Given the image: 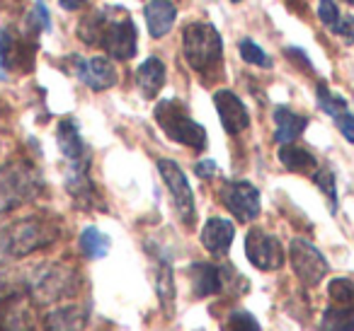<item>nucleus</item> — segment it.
<instances>
[{"mask_svg":"<svg viewBox=\"0 0 354 331\" xmlns=\"http://www.w3.org/2000/svg\"><path fill=\"white\" fill-rule=\"evenodd\" d=\"M59 237V230L41 218H22L12 225L0 228V263L10 259H22L37 249L49 247Z\"/></svg>","mask_w":354,"mask_h":331,"instance_id":"1","label":"nucleus"},{"mask_svg":"<svg viewBox=\"0 0 354 331\" xmlns=\"http://www.w3.org/2000/svg\"><path fill=\"white\" fill-rule=\"evenodd\" d=\"M37 194H39V177L32 165L12 160L0 167V215L12 213Z\"/></svg>","mask_w":354,"mask_h":331,"instance_id":"2","label":"nucleus"},{"mask_svg":"<svg viewBox=\"0 0 354 331\" xmlns=\"http://www.w3.org/2000/svg\"><path fill=\"white\" fill-rule=\"evenodd\" d=\"M221 34L207 22H194L185 30V59L197 73L216 68L221 61Z\"/></svg>","mask_w":354,"mask_h":331,"instance_id":"3","label":"nucleus"},{"mask_svg":"<svg viewBox=\"0 0 354 331\" xmlns=\"http://www.w3.org/2000/svg\"><path fill=\"white\" fill-rule=\"evenodd\" d=\"M156 121L160 123V128L165 131V136L172 138L175 143L197 148V150H202V148L207 146V131H204L197 121H192V119L187 117V112H185L183 104L172 102V99L158 104Z\"/></svg>","mask_w":354,"mask_h":331,"instance_id":"4","label":"nucleus"},{"mask_svg":"<svg viewBox=\"0 0 354 331\" xmlns=\"http://www.w3.org/2000/svg\"><path fill=\"white\" fill-rule=\"evenodd\" d=\"M75 290H78V276H75V271H71L66 266L41 268L30 285L32 297L39 305H49V302H56L61 297H68Z\"/></svg>","mask_w":354,"mask_h":331,"instance_id":"5","label":"nucleus"},{"mask_svg":"<svg viewBox=\"0 0 354 331\" xmlns=\"http://www.w3.org/2000/svg\"><path fill=\"white\" fill-rule=\"evenodd\" d=\"M100 46L114 59L129 61L136 54V27H133L131 17H119V20H109L104 17L102 34H100Z\"/></svg>","mask_w":354,"mask_h":331,"instance_id":"6","label":"nucleus"},{"mask_svg":"<svg viewBox=\"0 0 354 331\" xmlns=\"http://www.w3.org/2000/svg\"><path fill=\"white\" fill-rule=\"evenodd\" d=\"M245 254L252 266L260 268V271H274V268H279L284 263V252H281L279 239L257 228L248 232Z\"/></svg>","mask_w":354,"mask_h":331,"instance_id":"7","label":"nucleus"},{"mask_svg":"<svg viewBox=\"0 0 354 331\" xmlns=\"http://www.w3.org/2000/svg\"><path fill=\"white\" fill-rule=\"evenodd\" d=\"M221 201L243 223H250L260 215V191L250 181H231L221 189Z\"/></svg>","mask_w":354,"mask_h":331,"instance_id":"8","label":"nucleus"},{"mask_svg":"<svg viewBox=\"0 0 354 331\" xmlns=\"http://www.w3.org/2000/svg\"><path fill=\"white\" fill-rule=\"evenodd\" d=\"M291 263L294 271L306 285H315L325 278L328 273V261L325 257L306 239H294L291 242Z\"/></svg>","mask_w":354,"mask_h":331,"instance_id":"9","label":"nucleus"},{"mask_svg":"<svg viewBox=\"0 0 354 331\" xmlns=\"http://www.w3.org/2000/svg\"><path fill=\"white\" fill-rule=\"evenodd\" d=\"M158 170H160L162 181H165L167 189H170L172 201H175L180 215H183L187 223H192L194 220V196H192V189H189V184H187L185 172L177 167V162H172V160H160L158 162Z\"/></svg>","mask_w":354,"mask_h":331,"instance_id":"10","label":"nucleus"},{"mask_svg":"<svg viewBox=\"0 0 354 331\" xmlns=\"http://www.w3.org/2000/svg\"><path fill=\"white\" fill-rule=\"evenodd\" d=\"M75 75L80 83H85L90 90L100 92V90H109L117 83V68L112 61L104 56H95V59H73Z\"/></svg>","mask_w":354,"mask_h":331,"instance_id":"11","label":"nucleus"},{"mask_svg":"<svg viewBox=\"0 0 354 331\" xmlns=\"http://www.w3.org/2000/svg\"><path fill=\"white\" fill-rule=\"evenodd\" d=\"M35 329V312L25 295H12L0 300V331H32Z\"/></svg>","mask_w":354,"mask_h":331,"instance_id":"12","label":"nucleus"},{"mask_svg":"<svg viewBox=\"0 0 354 331\" xmlns=\"http://www.w3.org/2000/svg\"><path fill=\"white\" fill-rule=\"evenodd\" d=\"M214 102H216L218 119H221L226 133L236 136V133L245 131L248 123H250V117H248L245 104H243L231 90H218V92L214 94Z\"/></svg>","mask_w":354,"mask_h":331,"instance_id":"13","label":"nucleus"},{"mask_svg":"<svg viewBox=\"0 0 354 331\" xmlns=\"http://www.w3.org/2000/svg\"><path fill=\"white\" fill-rule=\"evenodd\" d=\"M233 234H236V228H233L231 220L212 218L202 230V244L214 257H226L228 249H231Z\"/></svg>","mask_w":354,"mask_h":331,"instance_id":"14","label":"nucleus"},{"mask_svg":"<svg viewBox=\"0 0 354 331\" xmlns=\"http://www.w3.org/2000/svg\"><path fill=\"white\" fill-rule=\"evenodd\" d=\"M175 17H177V8L172 6L170 0H151L146 6V25L151 37H156V39L165 37L172 30Z\"/></svg>","mask_w":354,"mask_h":331,"instance_id":"15","label":"nucleus"},{"mask_svg":"<svg viewBox=\"0 0 354 331\" xmlns=\"http://www.w3.org/2000/svg\"><path fill=\"white\" fill-rule=\"evenodd\" d=\"M88 321V312L80 305H66L56 307L54 312L44 317L46 331H80Z\"/></svg>","mask_w":354,"mask_h":331,"instance_id":"16","label":"nucleus"},{"mask_svg":"<svg viewBox=\"0 0 354 331\" xmlns=\"http://www.w3.org/2000/svg\"><path fill=\"white\" fill-rule=\"evenodd\" d=\"M162 83H165V66H162L160 59L151 56L141 63V68L136 70V85L141 90V94L146 99L156 97L160 92Z\"/></svg>","mask_w":354,"mask_h":331,"instance_id":"17","label":"nucleus"},{"mask_svg":"<svg viewBox=\"0 0 354 331\" xmlns=\"http://www.w3.org/2000/svg\"><path fill=\"white\" fill-rule=\"evenodd\" d=\"M189 281H192L197 297L214 295V292H218L223 288L221 271L216 266H212V263H192L189 266Z\"/></svg>","mask_w":354,"mask_h":331,"instance_id":"18","label":"nucleus"},{"mask_svg":"<svg viewBox=\"0 0 354 331\" xmlns=\"http://www.w3.org/2000/svg\"><path fill=\"white\" fill-rule=\"evenodd\" d=\"M56 141H59V148L64 152V157L68 162H83L85 160V143L80 138V131L75 126V121L66 119V121L59 123V131H56Z\"/></svg>","mask_w":354,"mask_h":331,"instance_id":"19","label":"nucleus"},{"mask_svg":"<svg viewBox=\"0 0 354 331\" xmlns=\"http://www.w3.org/2000/svg\"><path fill=\"white\" fill-rule=\"evenodd\" d=\"M274 121H277V143H281V146L296 141L306 131V126H308V119L299 117V114H294L286 107L274 109Z\"/></svg>","mask_w":354,"mask_h":331,"instance_id":"20","label":"nucleus"},{"mask_svg":"<svg viewBox=\"0 0 354 331\" xmlns=\"http://www.w3.org/2000/svg\"><path fill=\"white\" fill-rule=\"evenodd\" d=\"M320 331H354V305L328 307L320 321Z\"/></svg>","mask_w":354,"mask_h":331,"instance_id":"21","label":"nucleus"},{"mask_svg":"<svg viewBox=\"0 0 354 331\" xmlns=\"http://www.w3.org/2000/svg\"><path fill=\"white\" fill-rule=\"evenodd\" d=\"M279 160H281V165L291 172H308L315 167V157L310 155L308 150L289 146V143H284V146L279 148Z\"/></svg>","mask_w":354,"mask_h":331,"instance_id":"22","label":"nucleus"},{"mask_svg":"<svg viewBox=\"0 0 354 331\" xmlns=\"http://www.w3.org/2000/svg\"><path fill=\"white\" fill-rule=\"evenodd\" d=\"M80 252L88 259H102L109 252V237L102 234L97 228H85L80 234Z\"/></svg>","mask_w":354,"mask_h":331,"instance_id":"23","label":"nucleus"},{"mask_svg":"<svg viewBox=\"0 0 354 331\" xmlns=\"http://www.w3.org/2000/svg\"><path fill=\"white\" fill-rule=\"evenodd\" d=\"M330 300L337 305H354V283L349 278H335L328 288Z\"/></svg>","mask_w":354,"mask_h":331,"instance_id":"24","label":"nucleus"},{"mask_svg":"<svg viewBox=\"0 0 354 331\" xmlns=\"http://www.w3.org/2000/svg\"><path fill=\"white\" fill-rule=\"evenodd\" d=\"M318 104L323 107V112H328L330 117H337V114L347 112V102H344L342 97H337V94L330 92L325 85H318Z\"/></svg>","mask_w":354,"mask_h":331,"instance_id":"25","label":"nucleus"},{"mask_svg":"<svg viewBox=\"0 0 354 331\" xmlns=\"http://www.w3.org/2000/svg\"><path fill=\"white\" fill-rule=\"evenodd\" d=\"M221 331H262V329H260V324H257L255 317L248 314V312H243V310H238L228 317Z\"/></svg>","mask_w":354,"mask_h":331,"instance_id":"26","label":"nucleus"},{"mask_svg":"<svg viewBox=\"0 0 354 331\" xmlns=\"http://www.w3.org/2000/svg\"><path fill=\"white\" fill-rule=\"evenodd\" d=\"M158 297H160V305H172V297H175V285H172V273L170 266L162 263L160 273H158Z\"/></svg>","mask_w":354,"mask_h":331,"instance_id":"27","label":"nucleus"},{"mask_svg":"<svg viewBox=\"0 0 354 331\" xmlns=\"http://www.w3.org/2000/svg\"><path fill=\"white\" fill-rule=\"evenodd\" d=\"M241 56L248 61V63H252V66H262V68H270V66H272L270 56H267L257 44H252L250 39H243L241 41Z\"/></svg>","mask_w":354,"mask_h":331,"instance_id":"28","label":"nucleus"},{"mask_svg":"<svg viewBox=\"0 0 354 331\" xmlns=\"http://www.w3.org/2000/svg\"><path fill=\"white\" fill-rule=\"evenodd\" d=\"M315 184H318V189H323V194L328 196L330 201V210L335 213V208H337V194H335V177L330 170H318V174H315Z\"/></svg>","mask_w":354,"mask_h":331,"instance_id":"29","label":"nucleus"},{"mask_svg":"<svg viewBox=\"0 0 354 331\" xmlns=\"http://www.w3.org/2000/svg\"><path fill=\"white\" fill-rule=\"evenodd\" d=\"M318 17H320V22H323V25H328L330 30H333V27L342 20V12L337 10V6H335L333 0H320Z\"/></svg>","mask_w":354,"mask_h":331,"instance_id":"30","label":"nucleus"},{"mask_svg":"<svg viewBox=\"0 0 354 331\" xmlns=\"http://www.w3.org/2000/svg\"><path fill=\"white\" fill-rule=\"evenodd\" d=\"M32 25L39 30H51V17H49V10H46L44 0H37L35 6V12H32Z\"/></svg>","mask_w":354,"mask_h":331,"instance_id":"31","label":"nucleus"},{"mask_svg":"<svg viewBox=\"0 0 354 331\" xmlns=\"http://www.w3.org/2000/svg\"><path fill=\"white\" fill-rule=\"evenodd\" d=\"M330 32H335L337 37H342L347 44H354V17H342V20H339Z\"/></svg>","mask_w":354,"mask_h":331,"instance_id":"32","label":"nucleus"},{"mask_svg":"<svg viewBox=\"0 0 354 331\" xmlns=\"http://www.w3.org/2000/svg\"><path fill=\"white\" fill-rule=\"evenodd\" d=\"M335 123H337V128L342 131V136L354 146V117L352 114H347V112L337 114V117H335Z\"/></svg>","mask_w":354,"mask_h":331,"instance_id":"33","label":"nucleus"},{"mask_svg":"<svg viewBox=\"0 0 354 331\" xmlns=\"http://www.w3.org/2000/svg\"><path fill=\"white\" fill-rule=\"evenodd\" d=\"M194 170H197V174H199V177L209 179V177H214V172H216V165H214L212 160H207V162H199V165L194 167Z\"/></svg>","mask_w":354,"mask_h":331,"instance_id":"34","label":"nucleus"},{"mask_svg":"<svg viewBox=\"0 0 354 331\" xmlns=\"http://www.w3.org/2000/svg\"><path fill=\"white\" fill-rule=\"evenodd\" d=\"M64 10H80V8L88 3V0H59Z\"/></svg>","mask_w":354,"mask_h":331,"instance_id":"35","label":"nucleus"},{"mask_svg":"<svg viewBox=\"0 0 354 331\" xmlns=\"http://www.w3.org/2000/svg\"><path fill=\"white\" fill-rule=\"evenodd\" d=\"M347 3H349V6H354V0H347Z\"/></svg>","mask_w":354,"mask_h":331,"instance_id":"36","label":"nucleus"},{"mask_svg":"<svg viewBox=\"0 0 354 331\" xmlns=\"http://www.w3.org/2000/svg\"><path fill=\"white\" fill-rule=\"evenodd\" d=\"M233 3H241V0H233Z\"/></svg>","mask_w":354,"mask_h":331,"instance_id":"37","label":"nucleus"}]
</instances>
